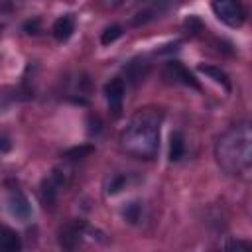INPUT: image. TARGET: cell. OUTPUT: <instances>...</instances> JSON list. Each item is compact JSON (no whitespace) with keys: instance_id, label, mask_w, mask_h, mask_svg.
I'll use <instances>...</instances> for the list:
<instances>
[{"instance_id":"cell-22","label":"cell","mask_w":252,"mask_h":252,"mask_svg":"<svg viewBox=\"0 0 252 252\" xmlns=\"http://www.w3.org/2000/svg\"><path fill=\"white\" fill-rule=\"evenodd\" d=\"M12 148V144H10V140L6 138V136H0V150L2 152H8Z\"/></svg>"},{"instance_id":"cell-20","label":"cell","mask_w":252,"mask_h":252,"mask_svg":"<svg viewBox=\"0 0 252 252\" xmlns=\"http://www.w3.org/2000/svg\"><path fill=\"white\" fill-rule=\"evenodd\" d=\"M89 132L93 134H96V132H100V120H98V116H89Z\"/></svg>"},{"instance_id":"cell-17","label":"cell","mask_w":252,"mask_h":252,"mask_svg":"<svg viewBox=\"0 0 252 252\" xmlns=\"http://www.w3.org/2000/svg\"><path fill=\"white\" fill-rule=\"evenodd\" d=\"M185 28H187V32H191V33H199V32H203V22H201L197 16H189V18L185 20Z\"/></svg>"},{"instance_id":"cell-12","label":"cell","mask_w":252,"mask_h":252,"mask_svg":"<svg viewBox=\"0 0 252 252\" xmlns=\"http://www.w3.org/2000/svg\"><path fill=\"white\" fill-rule=\"evenodd\" d=\"M146 73H148V63H146L144 59H134V61H130L128 67H126V77H128L132 83L144 81Z\"/></svg>"},{"instance_id":"cell-6","label":"cell","mask_w":252,"mask_h":252,"mask_svg":"<svg viewBox=\"0 0 252 252\" xmlns=\"http://www.w3.org/2000/svg\"><path fill=\"white\" fill-rule=\"evenodd\" d=\"M124 91H126V87H124V81H122L120 77L110 79V81L106 83V87H104V94H106V98H108V106H110V110H112L114 116H120Z\"/></svg>"},{"instance_id":"cell-8","label":"cell","mask_w":252,"mask_h":252,"mask_svg":"<svg viewBox=\"0 0 252 252\" xmlns=\"http://www.w3.org/2000/svg\"><path fill=\"white\" fill-rule=\"evenodd\" d=\"M22 248V240H20V234L6 226V224H0V250L4 252H18Z\"/></svg>"},{"instance_id":"cell-5","label":"cell","mask_w":252,"mask_h":252,"mask_svg":"<svg viewBox=\"0 0 252 252\" xmlns=\"http://www.w3.org/2000/svg\"><path fill=\"white\" fill-rule=\"evenodd\" d=\"M165 77L171 79V81H175V83H181V85H185V87H191V89H195V91L201 89V85H199L197 79L191 75V71H189L183 63H179V61H169V63H167V67H165Z\"/></svg>"},{"instance_id":"cell-1","label":"cell","mask_w":252,"mask_h":252,"mask_svg":"<svg viewBox=\"0 0 252 252\" xmlns=\"http://www.w3.org/2000/svg\"><path fill=\"white\" fill-rule=\"evenodd\" d=\"M159 124L161 112L158 108H140L120 136L122 150L140 159L156 158L159 150Z\"/></svg>"},{"instance_id":"cell-13","label":"cell","mask_w":252,"mask_h":252,"mask_svg":"<svg viewBox=\"0 0 252 252\" xmlns=\"http://www.w3.org/2000/svg\"><path fill=\"white\" fill-rule=\"evenodd\" d=\"M185 154V140L181 132H173L169 138V161H179Z\"/></svg>"},{"instance_id":"cell-11","label":"cell","mask_w":252,"mask_h":252,"mask_svg":"<svg viewBox=\"0 0 252 252\" xmlns=\"http://www.w3.org/2000/svg\"><path fill=\"white\" fill-rule=\"evenodd\" d=\"M39 189H41V191H39V193H41V201H43L45 207H47V205H53V203H55L57 191H59L61 187H59V185L55 183V179L49 175V177H45V179L41 181V187H39Z\"/></svg>"},{"instance_id":"cell-4","label":"cell","mask_w":252,"mask_h":252,"mask_svg":"<svg viewBox=\"0 0 252 252\" xmlns=\"http://www.w3.org/2000/svg\"><path fill=\"white\" fill-rule=\"evenodd\" d=\"M87 228H89V226H87L83 220H71V222L63 224V226L59 228V244H61L63 248H67V250L75 248V246L81 242V238L85 236Z\"/></svg>"},{"instance_id":"cell-2","label":"cell","mask_w":252,"mask_h":252,"mask_svg":"<svg viewBox=\"0 0 252 252\" xmlns=\"http://www.w3.org/2000/svg\"><path fill=\"white\" fill-rule=\"evenodd\" d=\"M215 158L228 175H246L252 165V130L248 122L228 128L215 146Z\"/></svg>"},{"instance_id":"cell-10","label":"cell","mask_w":252,"mask_h":252,"mask_svg":"<svg viewBox=\"0 0 252 252\" xmlns=\"http://www.w3.org/2000/svg\"><path fill=\"white\" fill-rule=\"evenodd\" d=\"M197 71L203 73V75H207L209 79H213L215 83H219L220 87H224L226 91H230V79H228V75H226L220 67L207 65V63H199V65H197Z\"/></svg>"},{"instance_id":"cell-16","label":"cell","mask_w":252,"mask_h":252,"mask_svg":"<svg viewBox=\"0 0 252 252\" xmlns=\"http://www.w3.org/2000/svg\"><path fill=\"white\" fill-rule=\"evenodd\" d=\"M140 213H142V207H140V203H130L126 209H124V219L128 220V222H138L140 220Z\"/></svg>"},{"instance_id":"cell-21","label":"cell","mask_w":252,"mask_h":252,"mask_svg":"<svg viewBox=\"0 0 252 252\" xmlns=\"http://www.w3.org/2000/svg\"><path fill=\"white\" fill-rule=\"evenodd\" d=\"M26 32L28 33H37V30H39V20H33V22H26Z\"/></svg>"},{"instance_id":"cell-19","label":"cell","mask_w":252,"mask_h":252,"mask_svg":"<svg viewBox=\"0 0 252 252\" xmlns=\"http://www.w3.org/2000/svg\"><path fill=\"white\" fill-rule=\"evenodd\" d=\"M124 183H126L124 175H116V177H112V181L108 183V189H106V191H108V193H118Z\"/></svg>"},{"instance_id":"cell-14","label":"cell","mask_w":252,"mask_h":252,"mask_svg":"<svg viewBox=\"0 0 252 252\" xmlns=\"http://www.w3.org/2000/svg\"><path fill=\"white\" fill-rule=\"evenodd\" d=\"M91 154H94V146H93V144H81V146L69 148L63 156H65L67 159H83V158H89Z\"/></svg>"},{"instance_id":"cell-9","label":"cell","mask_w":252,"mask_h":252,"mask_svg":"<svg viewBox=\"0 0 252 252\" xmlns=\"http://www.w3.org/2000/svg\"><path fill=\"white\" fill-rule=\"evenodd\" d=\"M51 32H53V35H55L57 41L69 39L71 33L75 32V20H73V16H61V18H57V20L53 22Z\"/></svg>"},{"instance_id":"cell-7","label":"cell","mask_w":252,"mask_h":252,"mask_svg":"<svg viewBox=\"0 0 252 252\" xmlns=\"http://www.w3.org/2000/svg\"><path fill=\"white\" fill-rule=\"evenodd\" d=\"M8 209H10V213H12L16 219H20V220H28V219L32 217V205H30L28 197H26L22 191H18V189L10 193Z\"/></svg>"},{"instance_id":"cell-18","label":"cell","mask_w":252,"mask_h":252,"mask_svg":"<svg viewBox=\"0 0 252 252\" xmlns=\"http://www.w3.org/2000/svg\"><path fill=\"white\" fill-rule=\"evenodd\" d=\"M222 248H226V250H250V242H244V240H228L226 244H222Z\"/></svg>"},{"instance_id":"cell-3","label":"cell","mask_w":252,"mask_h":252,"mask_svg":"<svg viewBox=\"0 0 252 252\" xmlns=\"http://www.w3.org/2000/svg\"><path fill=\"white\" fill-rule=\"evenodd\" d=\"M213 12L228 28H240L246 20V10L240 0H213Z\"/></svg>"},{"instance_id":"cell-15","label":"cell","mask_w":252,"mask_h":252,"mask_svg":"<svg viewBox=\"0 0 252 252\" xmlns=\"http://www.w3.org/2000/svg\"><path fill=\"white\" fill-rule=\"evenodd\" d=\"M120 35H122V28H120V26H116V24H114V26H108V28L102 32V35H100V43H102V45H110V43L116 41Z\"/></svg>"}]
</instances>
